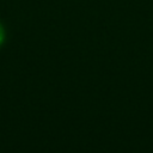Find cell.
<instances>
[{"mask_svg":"<svg viewBox=\"0 0 153 153\" xmlns=\"http://www.w3.org/2000/svg\"><path fill=\"white\" fill-rule=\"evenodd\" d=\"M4 39H5V32H4V29H2V26L0 25V45L2 44Z\"/></svg>","mask_w":153,"mask_h":153,"instance_id":"1","label":"cell"}]
</instances>
